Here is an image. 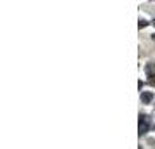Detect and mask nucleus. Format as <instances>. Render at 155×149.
Here are the masks:
<instances>
[{
  "mask_svg": "<svg viewBox=\"0 0 155 149\" xmlns=\"http://www.w3.org/2000/svg\"><path fill=\"white\" fill-rule=\"evenodd\" d=\"M138 130H139V135H145L150 130V120H148L146 114H139V127H138Z\"/></svg>",
  "mask_w": 155,
  "mask_h": 149,
  "instance_id": "nucleus-1",
  "label": "nucleus"
},
{
  "mask_svg": "<svg viewBox=\"0 0 155 149\" xmlns=\"http://www.w3.org/2000/svg\"><path fill=\"white\" fill-rule=\"evenodd\" d=\"M141 101H143L145 104H150V102L154 101V94L152 92H143L141 94Z\"/></svg>",
  "mask_w": 155,
  "mask_h": 149,
  "instance_id": "nucleus-2",
  "label": "nucleus"
},
{
  "mask_svg": "<svg viewBox=\"0 0 155 149\" xmlns=\"http://www.w3.org/2000/svg\"><path fill=\"white\" fill-rule=\"evenodd\" d=\"M146 73L148 76H155V64H146Z\"/></svg>",
  "mask_w": 155,
  "mask_h": 149,
  "instance_id": "nucleus-3",
  "label": "nucleus"
},
{
  "mask_svg": "<svg viewBox=\"0 0 155 149\" xmlns=\"http://www.w3.org/2000/svg\"><path fill=\"white\" fill-rule=\"evenodd\" d=\"M138 26H139V30H143V28H146V26H148V21H139V23H138Z\"/></svg>",
  "mask_w": 155,
  "mask_h": 149,
  "instance_id": "nucleus-4",
  "label": "nucleus"
},
{
  "mask_svg": "<svg viewBox=\"0 0 155 149\" xmlns=\"http://www.w3.org/2000/svg\"><path fill=\"white\" fill-rule=\"evenodd\" d=\"M148 83H150V85H155V76H150V78H148Z\"/></svg>",
  "mask_w": 155,
  "mask_h": 149,
  "instance_id": "nucleus-5",
  "label": "nucleus"
},
{
  "mask_svg": "<svg viewBox=\"0 0 155 149\" xmlns=\"http://www.w3.org/2000/svg\"><path fill=\"white\" fill-rule=\"evenodd\" d=\"M152 40H154V42H155V33H154V35H152Z\"/></svg>",
  "mask_w": 155,
  "mask_h": 149,
  "instance_id": "nucleus-6",
  "label": "nucleus"
},
{
  "mask_svg": "<svg viewBox=\"0 0 155 149\" xmlns=\"http://www.w3.org/2000/svg\"><path fill=\"white\" fill-rule=\"evenodd\" d=\"M154 24H155V21H154Z\"/></svg>",
  "mask_w": 155,
  "mask_h": 149,
  "instance_id": "nucleus-7",
  "label": "nucleus"
}]
</instances>
